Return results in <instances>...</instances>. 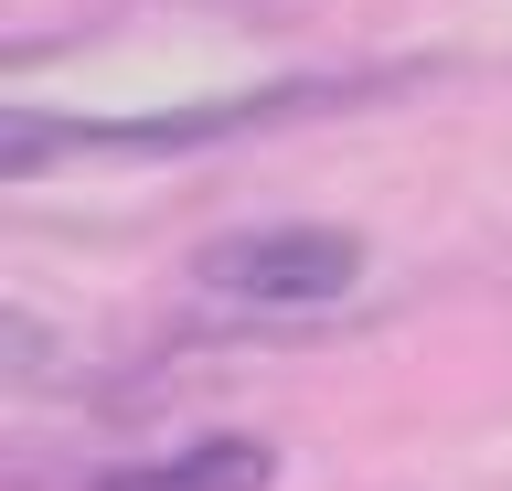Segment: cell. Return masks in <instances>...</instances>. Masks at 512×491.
<instances>
[{
	"instance_id": "obj_2",
	"label": "cell",
	"mask_w": 512,
	"mask_h": 491,
	"mask_svg": "<svg viewBox=\"0 0 512 491\" xmlns=\"http://www.w3.org/2000/svg\"><path fill=\"white\" fill-rule=\"evenodd\" d=\"M192 278L235 310H331V299L363 278V235L352 225H246V235H214Z\"/></svg>"
},
{
	"instance_id": "obj_3",
	"label": "cell",
	"mask_w": 512,
	"mask_h": 491,
	"mask_svg": "<svg viewBox=\"0 0 512 491\" xmlns=\"http://www.w3.org/2000/svg\"><path fill=\"white\" fill-rule=\"evenodd\" d=\"M278 481V449L267 438H192V449L150 459V470H118L96 491H267Z\"/></svg>"
},
{
	"instance_id": "obj_1",
	"label": "cell",
	"mask_w": 512,
	"mask_h": 491,
	"mask_svg": "<svg viewBox=\"0 0 512 491\" xmlns=\"http://www.w3.org/2000/svg\"><path fill=\"white\" fill-rule=\"evenodd\" d=\"M395 75H331V86H267V97H203V107H160V118H11L0 150L11 171H43L64 150H118V161H150V150H203V139H235V129H267V118H310V107H342V97H374Z\"/></svg>"
}]
</instances>
